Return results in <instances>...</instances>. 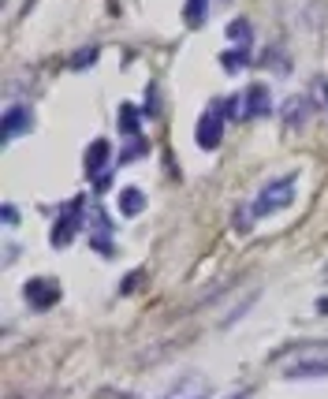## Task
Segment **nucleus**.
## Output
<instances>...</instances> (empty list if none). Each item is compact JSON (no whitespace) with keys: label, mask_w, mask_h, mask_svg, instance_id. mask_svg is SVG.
Here are the masks:
<instances>
[{"label":"nucleus","mask_w":328,"mask_h":399,"mask_svg":"<svg viewBox=\"0 0 328 399\" xmlns=\"http://www.w3.org/2000/svg\"><path fill=\"white\" fill-rule=\"evenodd\" d=\"M284 377H328V343H302L294 347Z\"/></svg>","instance_id":"1"},{"label":"nucleus","mask_w":328,"mask_h":399,"mask_svg":"<svg viewBox=\"0 0 328 399\" xmlns=\"http://www.w3.org/2000/svg\"><path fill=\"white\" fill-rule=\"evenodd\" d=\"M291 202H294V176H284V179L269 183V187L257 194V202H254V217H272V213L287 209Z\"/></svg>","instance_id":"2"},{"label":"nucleus","mask_w":328,"mask_h":399,"mask_svg":"<svg viewBox=\"0 0 328 399\" xmlns=\"http://www.w3.org/2000/svg\"><path fill=\"white\" fill-rule=\"evenodd\" d=\"M194 138H198L202 149H217L220 146V138H224V105L220 101L198 120V135H194Z\"/></svg>","instance_id":"3"},{"label":"nucleus","mask_w":328,"mask_h":399,"mask_svg":"<svg viewBox=\"0 0 328 399\" xmlns=\"http://www.w3.org/2000/svg\"><path fill=\"white\" fill-rule=\"evenodd\" d=\"M232 112H235V116H246V120H250V116H265V112H269V90H265V86H250L242 101L232 105Z\"/></svg>","instance_id":"4"},{"label":"nucleus","mask_w":328,"mask_h":399,"mask_svg":"<svg viewBox=\"0 0 328 399\" xmlns=\"http://www.w3.org/2000/svg\"><path fill=\"white\" fill-rule=\"evenodd\" d=\"M26 131H30V108H23V105H11V108L4 112V142L19 138V135H26Z\"/></svg>","instance_id":"5"},{"label":"nucleus","mask_w":328,"mask_h":399,"mask_svg":"<svg viewBox=\"0 0 328 399\" xmlns=\"http://www.w3.org/2000/svg\"><path fill=\"white\" fill-rule=\"evenodd\" d=\"M26 298H30L38 310H48V306L60 298V288L48 284V280H30V284H26Z\"/></svg>","instance_id":"6"},{"label":"nucleus","mask_w":328,"mask_h":399,"mask_svg":"<svg viewBox=\"0 0 328 399\" xmlns=\"http://www.w3.org/2000/svg\"><path fill=\"white\" fill-rule=\"evenodd\" d=\"M164 399H209V388H205L202 377H187V380H179Z\"/></svg>","instance_id":"7"},{"label":"nucleus","mask_w":328,"mask_h":399,"mask_svg":"<svg viewBox=\"0 0 328 399\" xmlns=\"http://www.w3.org/2000/svg\"><path fill=\"white\" fill-rule=\"evenodd\" d=\"M105 157H108V142H105V138H97V142L90 146V153H86V172L97 176V172L105 168Z\"/></svg>","instance_id":"8"},{"label":"nucleus","mask_w":328,"mask_h":399,"mask_svg":"<svg viewBox=\"0 0 328 399\" xmlns=\"http://www.w3.org/2000/svg\"><path fill=\"white\" fill-rule=\"evenodd\" d=\"M138 209H142V191L127 187V191L120 194V213H123V217H135Z\"/></svg>","instance_id":"9"},{"label":"nucleus","mask_w":328,"mask_h":399,"mask_svg":"<svg viewBox=\"0 0 328 399\" xmlns=\"http://www.w3.org/2000/svg\"><path fill=\"white\" fill-rule=\"evenodd\" d=\"M227 38H232L235 45H250V23H246V19H235L232 26H227Z\"/></svg>","instance_id":"10"},{"label":"nucleus","mask_w":328,"mask_h":399,"mask_svg":"<svg viewBox=\"0 0 328 399\" xmlns=\"http://www.w3.org/2000/svg\"><path fill=\"white\" fill-rule=\"evenodd\" d=\"M205 11H209L205 0H187V23H190V26H198V23L205 19Z\"/></svg>","instance_id":"11"},{"label":"nucleus","mask_w":328,"mask_h":399,"mask_svg":"<svg viewBox=\"0 0 328 399\" xmlns=\"http://www.w3.org/2000/svg\"><path fill=\"white\" fill-rule=\"evenodd\" d=\"M71 236H75V217H68L63 224H56V228H53V243H56V246H63Z\"/></svg>","instance_id":"12"},{"label":"nucleus","mask_w":328,"mask_h":399,"mask_svg":"<svg viewBox=\"0 0 328 399\" xmlns=\"http://www.w3.org/2000/svg\"><path fill=\"white\" fill-rule=\"evenodd\" d=\"M93 60H97V45L78 49V53L71 56V68H75V71H82V68H86V64H93Z\"/></svg>","instance_id":"13"},{"label":"nucleus","mask_w":328,"mask_h":399,"mask_svg":"<svg viewBox=\"0 0 328 399\" xmlns=\"http://www.w3.org/2000/svg\"><path fill=\"white\" fill-rule=\"evenodd\" d=\"M306 120H309V105H306V101H302V105L294 101V105L287 108V123H291V127H299V123H306Z\"/></svg>","instance_id":"14"},{"label":"nucleus","mask_w":328,"mask_h":399,"mask_svg":"<svg viewBox=\"0 0 328 399\" xmlns=\"http://www.w3.org/2000/svg\"><path fill=\"white\" fill-rule=\"evenodd\" d=\"M123 131H127V135H135V131H138V116H135V108H123Z\"/></svg>","instance_id":"15"},{"label":"nucleus","mask_w":328,"mask_h":399,"mask_svg":"<svg viewBox=\"0 0 328 399\" xmlns=\"http://www.w3.org/2000/svg\"><path fill=\"white\" fill-rule=\"evenodd\" d=\"M224 64H227V71H239L242 64H246V53H239V56H235V53H227V56H224Z\"/></svg>","instance_id":"16"},{"label":"nucleus","mask_w":328,"mask_h":399,"mask_svg":"<svg viewBox=\"0 0 328 399\" xmlns=\"http://www.w3.org/2000/svg\"><path fill=\"white\" fill-rule=\"evenodd\" d=\"M235 228L239 231H250V213H235Z\"/></svg>","instance_id":"17"},{"label":"nucleus","mask_w":328,"mask_h":399,"mask_svg":"<svg viewBox=\"0 0 328 399\" xmlns=\"http://www.w3.org/2000/svg\"><path fill=\"white\" fill-rule=\"evenodd\" d=\"M19 221V213H15V206H4V224H15Z\"/></svg>","instance_id":"18"},{"label":"nucleus","mask_w":328,"mask_h":399,"mask_svg":"<svg viewBox=\"0 0 328 399\" xmlns=\"http://www.w3.org/2000/svg\"><path fill=\"white\" fill-rule=\"evenodd\" d=\"M232 399H250V388H242V392H235Z\"/></svg>","instance_id":"19"},{"label":"nucleus","mask_w":328,"mask_h":399,"mask_svg":"<svg viewBox=\"0 0 328 399\" xmlns=\"http://www.w3.org/2000/svg\"><path fill=\"white\" fill-rule=\"evenodd\" d=\"M324 280H328V265H324Z\"/></svg>","instance_id":"20"}]
</instances>
